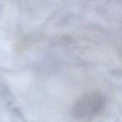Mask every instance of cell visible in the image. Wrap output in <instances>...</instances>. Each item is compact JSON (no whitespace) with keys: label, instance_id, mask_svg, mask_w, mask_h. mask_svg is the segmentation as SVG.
I'll return each instance as SVG.
<instances>
[{"label":"cell","instance_id":"6da1fadb","mask_svg":"<svg viewBox=\"0 0 122 122\" xmlns=\"http://www.w3.org/2000/svg\"><path fill=\"white\" fill-rule=\"evenodd\" d=\"M106 101L105 95L101 92H88L81 95L75 102L72 108V114L77 120H91L105 110Z\"/></svg>","mask_w":122,"mask_h":122}]
</instances>
